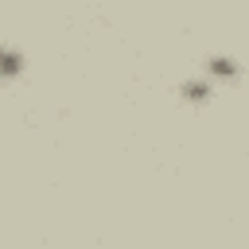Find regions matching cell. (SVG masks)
<instances>
[{
  "label": "cell",
  "mask_w": 249,
  "mask_h": 249,
  "mask_svg": "<svg viewBox=\"0 0 249 249\" xmlns=\"http://www.w3.org/2000/svg\"><path fill=\"white\" fill-rule=\"evenodd\" d=\"M237 58H230V54H210L206 58V78L214 82V78H237Z\"/></svg>",
  "instance_id": "obj_1"
},
{
  "label": "cell",
  "mask_w": 249,
  "mask_h": 249,
  "mask_svg": "<svg viewBox=\"0 0 249 249\" xmlns=\"http://www.w3.org/2000/svg\"><path fill=\"white\" fill-rule=\"evenodd\" d=\"M23 51H16V47H0V78H16V74H23Z\"/></svg>",
  "instance_id": "obj_2"
},
{
  "label": "cell",
  "mask_w": 249,
  "mask_h": 249,
  "mask_svg": "<svg viewBox=\"0 0 249 249\" xmlns=\"http://www.w3.org/2000/svg\"><path fill=\"white\" fill-rule=\"evenodd\" d=\"M179 93H183V101H206V97L214 93V82H210V78H202V82H183Z\"/></svg>",
  "instance_id": "obj_3"
}]
</instances>
